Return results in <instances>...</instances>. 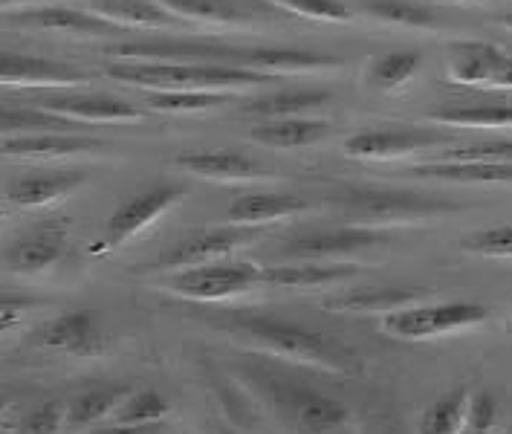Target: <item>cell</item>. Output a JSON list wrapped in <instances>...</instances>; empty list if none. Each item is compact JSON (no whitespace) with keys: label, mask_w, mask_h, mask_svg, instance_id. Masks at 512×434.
<instances>
[{"label":"cell","mask_w":512,"mask_h":434,"mask_svg":"<svg viewBox=\"0 0 512 434\" xmlns=\"http://www.w3.org/2000/svg\"><path fill=\"white\" fill-rule=\"evenodd\" d=\"M330 134V125L324 119H272L261 122L249 131V139L267 148H304V145H316L324 136Z\"/></svg>","instance_id":"484cf974"},{"label":"cell","mask_w":512,"mask_h":434,"mask_svg":"<svg viewBox=\"0 0 512 434\" xmlns=\"http://www.w3.org/2000/svg\"><path fill=\"white\" fill-rule=\"evenodd\" d=\"M426 293L420 290H405V287H382V290H356V293H342L333 299H324L327 310L336 313H394L411 304H420Z\"/></svg>","instance_id":"4316f807"},{"label":"cell","mask_w":512,"mask_h":434,"mask_svg":"<svg viewBox=\"0 0 512 434\" xmlns=\"http://www.w3.org/2000/svg\"><path fill=\"white\" fill-rule=\"evenodd\" d=\"M391 244V235L382 229H368V226H330V229H316L307 235H296L293 241L281 246V255L287 261H339L351 258L359 252H368L374 246Z\"/></svg>","instance_id":"9c48e42d"},{"label":"cell","mask_w":512,"mask_h":434,"mask_svg":"<svg viewBox=\"0 0 512 434\" xmlns=\"http://www.w3.org/2000/svg\"><path fill=\"white\" fill-rule=\"evenodd\" d=\"M495 24H498V27H504L507 32H512V9L510 12H501V15H495Z\"/></svg>","instance_id":"ee69618b"},{"label":"cell","mask_w":512,"mask_h":434,"mask_svg":"<svg viewBox=\"0 0 512 434\" xmlns=\"http://www.w3.org/2000/svg\"><path fill=\"white\" fill-rule=\"evenodd\" d=\"M171 403L154 388L131 391L122 406L110 414V426H136V429H157L168 417Z\"/></svg>","instance_id":"4dcf8cb0"},{"label":"cell","mask_w":512,"mask_h":434,"mask_svg":"<svg viewBox=\"0 0 512 434\" xmlns=\"http://www.w3.org/2000/svg\"><path fill=\"white\" fill-rule=\"evenodd\" d=\"M6 408H9V400H6V397L0 394V411H6Z\"/></svg>","instance_id":"7dc6e473"},{"label":"cell","mask_w":512,"mask_h":434,"mask_svg":"<svg viewBox=\"0 0 512 434\" xmlns=\"http://www.w3.org/2000/svg\"><path fill=\"white\" fill-rule=\"evenodd\" d=\"M29 3H38V0H0V6H29Z\"/></svg>","instance_id":"f6af8a7d"},{"label":"cell","mask_w":512,"mask_h":434,"mask_svg":"<svg viewBox=\"0 0 512 434\" xmlns=\"http://www.w3.org/2000/svg\"><path fill=\"white\" fill-rule=\"evenodd\" d=\"M420 64H423V55L417 50H394V53L374 58L368 64L365 79H368V87H374V90H385V93L400 90L411 82V76L420 70Z\"/></svg>","instance_id":"1f68e13d"},{"label":"cell","mask_w":512,"mask_h":434,"mask_svg":"<svg viewBox=\"0 0 512 434\" xmlns=\"http://www.w3.org/2000/svg\"><path fill=\"white\" fill-rule=\"evenodd\" d=\"M440 128H512V105H452L429 113Z\"/></svg>","instance_id":"f546056e"},{"label":"cell","mask_w":512,"mask_h":434,"mask_svg":"<svg viewBox=\"0 0 512 434\" xmlns=\"http://www.w3.org/2000/svg\"><path fill=\"white\" fill-rule=\"evenodd\" d=\"M99 18L122 29H183L180 18L165 12L154 0H93Z\"/></svg>","instance_id":"603a6c76"},{"label":"cell","mask_w":512,"mask_h":434,"mask_svg":"<svg viewBox=\"0 0 512 434\" xmlns=\"http://www.w3.org/2000/svg\"><path fill=\"white\" fill-rule=\"evenodd\" d=\"M41 301L32 299L27 293H12V290H0V319H21L24 310L29 307H38Z\"/></svg>","instance_id":"b9f144b4"},{"label":"cell","mask_w":512,"mask_h":434,"mask_svg":"<svg viewBox=\"0 0 512 434\" xmlns=\"http://www.w3.org/2000/svg\"><path fill=\"white\" fill-rule=\"evenodd\" d=\"M70 246V220L64 217H47L27 232H21L3 255L6 267L21 275H35V272L50 270L64 258Z\"/></svg>","instance_id":"8fae6325"},{"label":"cell","mask_w":512,"mask_h":434,"mask_svg":"<svg viewBox=\"0 0 512 434\" xmlns=\"http://www.w3.org/2000/svg\"><path fill=\"white\" fill-rule=\"evenodd\" d=\"M15 24L35 27L44 32H64V35H81V38H102V35H122L125 29L99 18L96 12H84L73 6H38V9H21L12 15Z\"/></svg>","instance_id":"e0dca14e"},{"label":"cell","mask_w":512,"mask_h":434,"mask_svg":"<svg viewBox=\"0 0 512 434\" xmlns=\"http://www.w3.org/2000/svg\"><path fill=\"white\" fill-rule=\"evenodd\" d=\"M131 394L128 385H99V388H87L76 394L70 403H67V417H64V426L79 432L87 429L93 423H102L110 420V414L122 406V400Z\"/></svg>","instance_id":"83f0119b"},{"label":"cell","mask_w":512,"mask_h":434,"mask_svg":"<svg viewBox=\"0 0 512 434\" xmlns=\"http://www.w3.org/2000/svg\"><path fill=\"white\" fill-rule=\"evenodd\" d=\"M440 163H492L512 165V139H489L466 148H452L440 157Z\"/></svg>","instance_id":"74e56055"},{"label":"cell","mask_w":512,"mask_h":434,"mask_svg":"<svg viewBox=\"0 0 512 434\" xmlns=\"http://www.w3.org/2000/svg\"><path fill=\"white\" fill-rule=\"evenodd\" d=\"M70 122L58 119L53 113L38 108H6L0 105V136H24V134H53L64 131Z\"/></svg>","instance_id":"e575fe53"},{"label":"cell","mask_w":512,"mask_h":434,"mask_svg":"<svg viewBox=\"0 0 512 434\" xmlns=\"http://www.w3.org/2000/svg\"><path fill=\"white\" fill-rule=\"evenodd\" d=\"M420 180H443V183H472V186H495L512 183V165L492 163H423L411 171Z\"/></svg>","instance_id":"f1b7e54d"},{"label":"cell","mask_w":512,"mask_h":434,"mask_svg":"<svg viewBox=\"0 0 512 434\" xmlns=\"http://www.w3.org/2000/svg\"><path fill=\"white\" fill-rule=\"evenodd\" d=\"M18 325V319H0V333H6V330H12V327Z\"/></svg>","instance_id":"bcb514c9"},{"label":"cell","mask_w":512,"mask_h":434,"mask_svg":"<svg viewBox=\"0 0 512 434\" xmlns=\"http://www.w3.org/2000/svg\"><path fill=\"white\" fill-rule=\"evenodd\" d=\"M455 136L446 128H382V131H359L345 139V157L365 163H391L417 151L437 148L452 142Z\"/></svg>","instance_id":"30bf717a"},{"label":"cell","mask_w":512,"mask_h":434,"mask_svg":"<svg viewBox=\"0 0 512 434\" xmlns=\"http://www.w3.org/2000/svg\"><path fill=\"white\" fill-rule=\"evenodd\" d=\"M486 307L475 301H443V304H411L382 316V330L394 339L420 342L443 333H455L463 327H475L486 322Z\"/></svg>","instance_id":"8992f818"},{"label":"cell","mask_w":512,"mask_h":434,"mask_svg":"<svg viewBox=\"0 0 512 434\" xmlns=\"http://www.w3.org/2000/svg\"><path fill=\"white\" fill-rule=\"evenodd\" d=\"M313 203L301 194H243L238 197L229 212H226V220L235 223V226H270V223H278V220H287V217L304 215L310 212Z\"/></svg>","instance_id":"44dd1931"},{"label":"cell","mask_w":512,"mask_h":434,"mask_svg":"<svg viewBox=\"0 0 512 434\" xmlns=\"http://www.w3.org/2000/svg\"><path fill=\"white\" fill-rule=\"evenodd\" d=\"M64 417H67V406L58 403V400H47L41 406H35L27 411L15 426V434H58V429L64 426Z\"/></svg>","instance_id":"60d3db41"},{"label":"cell","mask_w":512,"mask_h":434,"mask_svg":"<svg viewBox=\"0 0 512 434\" xmlns=\"http://www.w3.org/2000/svg\"><path fill=\"white\" fill-rule=\"evenodd\" d=\"M35 342L50 351L76 353V356H90L102 351V327L93 313L87 310H70L61 313L50 322L35 330Z\"/></svg>","instance_id":"2e32d148"},{"label":"cell","mask_w":512,"mask_h":434,"mask_svg":"<svg viewBox=\"0 0 512 434\" xmlns=\"http://www.w3.org/2000/svg\"><path fill=\"white\" fill-rule=\"evenodd\" d=\"M333 102V93L327 90H278V93H267V96H258V99H246L243 113L246 116H261V119H298V116H307L313 110H322L324 105Z\"/></svg>","instance_id":"cb8c5ba5"},{"label":"cell","mask_w":512,"mask_h":434,"mask_svg":"<svg viewBox=\"0 0 512 434\" xmlns=\"http://www.w3.org/2000/svg\"><path fill=\"white\" fill-rule=\"evenodd\" d=\"M38 110L53 113L64 122H142L148 113L134 102L116 99L108 93H76V96H53L41 102Z\"/></svg>","instance_id":"5bb4252c"},{"label":"cell","mask_w":512,"mask_h":434,"mask_svg":"<svg viewBox=\"0 0 512 434\" xmlns=\"http://www.w3.org/2000/svg\"><path fill=\"white\" fill-rule=\"evenodd\" d=\"M110 79L131 87H145L148 93H241L264 87L272 79L220 64H136L116 61L105 67Z\"/></svg>","instance_id":"7a4b0ae2"},{"label":"cell","mask_w":512,"mask_h":434,"mask_svg":"<svg viewBox=\"0 0 512 434\" xmlns=\"http://www.w3.org/2000/svg\"><path fill=\"white\" fill-rule=\"evenodd\" d=\"M345 61L339 55L307 53V50H284V47H243L235 58L238 70H249L267 79H284V76H319L333 73Z\"/></svg>","instance_id":"7c38bea8"},{"label":"cell","mask_w":512,"mask_h":434,"mask_svg":"<svg viewBox=\"0 0 512 434\" xmlns=\"http://www.w3.org/2000/svg\"><path fill=\"white\" fill-rule=\"evenodd\" d=\"M108 148V142L93 139V136H76L53 131V134H24V136H6L0 139V154L3 157H73V154H93Z\"/></svg>","instance_id":"ffe728a7"},{"label":"cell","mask_w":512,"mask_h":434,"mask_svg":"<svg viewBox=\"0 0 512 434\" xmlns=\"http://www.w3.org/2000/svg\"><path fill=\"white\" fill-rule=\"evenodd\" d=\"M362 12L388 27L434 29L440 24L432 9H423L411 0H362Z\"/></svg>","instance_id":"d6a6232c"},{"label":"cell","mask_w":512,"mask_h":434,"mask_svg":"<svg viewBox=\"0 0 512 434\" xmlns=\"http://www.w3.org/2000/svg\"><path fill=\"white\" fill-rule=\"evenodd\" d=\"M186 189L180 183H157L151 189L139 191L134 197H128L125 203H119L113 209V215L105 223L102 241L93 246L96 255H105L110 249L131 244L136 235H142L148 226H154L165 212H171L180 200H183Z\"/></svg>","instance_id":"52a82bcc"},{"label":"cell","mask_w":512,"mask_h":434,"mask_svg":"<svg viewBox=\"0 0 512 434\" xmlns=\"http://www.w3.org/2000/svg\"><path fill=\"white\" fill-rule=\"evenodd\" d=\"M333 206L345 217H351V226H368V229L458 212V203L417 194V191L394 189H345L333 197Z\"/></svg>","instance_id":"3957f363"},{"label":"cell","mask_w":512,"mask_h":434,"mask_svg":"<svg viewBox=\"0 0 512 434\" xmlns=\"http://www.w3.org/2000/svg\"><path fill=\"white\" fill-rule=\"evenodd\" d=\"M264 284V267L249 261H232L223 258L215 264L191 267V270L171 272L165 278V290L189 301H223L232 296L249 293L252 287Z\"/></svg>","instance_id":"5b68a950"},{"label":"cell","mask_w":512,"mask_h":434,"mask_svg":"<svg viewBox=\"0 0 512 434\" xmlns=\"http://www.w3.org/2000/svg\"><path fill=\"white\" fill-rule=\"evenodd\" d=\"M165 12L180 18L189 27L203 29H255L261 18L241 9L235 0H154Z\"/></svg>","instance_id":"ac0fdd59"},{"label":"cell","mask_w":512,"mask_h":434,"mask_svg":"<svg viewBox=\"0 0 512 434\" xmlns=\"http://www.w3.org/2000/svg\"><path fill=\"white\" fill-rule=\"evenodd\" d=\"M232 93H148L145 105L160 113H200L229 105Z\"/></svg>","instance_id":"d590c367"},{"label":"cell","mask_w":512,"mask_h":434,"mask_svg":"<svg viewBox=\"0 0 512 434\" xmlns=\"http://www.w3.org/2000/svg\"><path fill=\"white\" fill-rule=\"evenodd\" d=\"M229 330H241L243 336L258 345L261 351L275 353L281 359H290L298 365H310L330 374H356L359 371V353L345 348L336 339H327L313 327L298 325L278 316H235Z\"/></svg>","instance_id":"6da1fadb"},{"label":"cell","mask_w":512,"mask_h":434,"mask_svg":"<svg viewBox=\"0 0 512 434\" xmlns=\"http://www.w3.org/2000/svg\"><path fill=\"white\" fill-rule=\"evenodd\" d=\"M84 174L81 171H53V174H27L18 177L9 189L6 197L12 206L18 209H44L50 203L64 200L67 194L84 186Z\"/></svg>","instance_id":"7402d4cb"},{"label":"cell","mask_w":512,"mask_h":434,"mask_svg":"<svg viewBox=\"0 0 512 434\" xmlns=\"http://www.w3.org/2000/svg\"><path fill=\"white\" fill-rule=\"evenodd\" d=\"M90 73L44 55L0 53V84L15 87H87Z\"/></svg>","instance_id":"4fadbf2b"},{"label":"cell","mask_w":512,"mask_h":434,"mask_svg":"<svg viewBox=\"0 0 512 434\" xmlns=\"http://www.w3.org/2000/svg\"><path fill=\"white\" fill-rule=\"evenodd\" d=\"M174 165L215 183H243L264 177V168L238 151H183L174 157Z\"/></svg>","instance_id":"d6986e66"},{"label":"cell","mask_w":512,"mask_h":434,"mask_svg":"<svg viewBox=\"0 0 512 434\" xmlns=\"http://www.w3.org/2000/svg\"><path fill=\"white\" fill-rule=\"evenodd\" d=\"M507 61L510 55L489 41H455L446 50V76L463 87H489Z\"/></svg>","instance_id":"9a60e30c"},{"label":"cell","mask_w":512,"mask_h":434,"mask_svg":"<svg viewBox=\"0 0 512 434\" xmlns=\"http://www.w3.org/2000/svg\"><path fill=\"white\" fill-rule=\"evenodd\" d=\"M264 235L258 226H220V229H200L194 235H186L183 241L165 249L160 258L148 267V272H180L203 264H215L223 258H232L241 246L255 244Z\"/></svg>","instance_id":"ba28073f"},{"label":"cell","mask_w":512,"mask_h":434,"mask_svg":"<svg viewBox=\"0 0 512 434\" xmlns=\"http://www.w3.org/2000/svg\"><path fill=\"white\" fill-rule=\"evenodd\" d=\"M356 267L342 264H319V261H296V264H272L264 267V284L267 287H287V290H304V287H327L342 284L356 275Z\"/></svg>","instance_id":"d4e9b609"},{"label":"cell","mask_w":512,"mask_h":434,"mask_svg":"<svg viewBox=\"0 0 512 434\" xmlns=\"http://www.w3.org/2000/svg\"><path fill=\"white\" fill-rule=\"evenodd\" d=\"M460 246H463V252L481 255V258H512V223L466 235Z\"/></svg>","instance_id":"f35d334b"},{"label":"cell","mask_w":512,"mask_h":434,"mask_svg":"<svg viewBox=\"0 0 512 434\" xmlns=\"http://www.w3.org/2000/svg\"><path fill=\"white\" fill-rule=\"evenodd\" d=\"M489 87H501V90H512V58L507 61V67L489 82Z\"/></svg>","instance_id":"7bdbcfd3"},{"label":"cell","mask_w":512,"mask_h":434,"mask_svg":"<svg viewBox=\"0 0 512 434\" xmlns=\"http://www.w3.org/2000/svg\"><path fill=\"white\" fill-rule=\"evenodd\" d=\"M272 9H284L298 18L322 21V24H351L353 12L342 0H261Z\"/></svg>","instance_id":"8d00e7d4"},{"label":"cell","mask_w":512,"mask_h":434,"mask_svg":"<svg viewBox=\"0 0 512 434\" xmlns=\"http://www.w3.org/2000/svg\"><path fill=\"white\" fill-rule=\"evenodd\" d=\"M217 434H238V432H232V429H226V426H223V429H220Z\"/></svg>","instance_id":"c3c4849f"},{"label":"cell","mask_w":512,"mask_h":434,"mask_svg":"<svg viewBox=\"0 0 512 434\" xmlns=\"http://www.w3.org/2000/svg\"><path fill=\"white\" fill-rule=\"evenodd\" d=\"M264 394L281 420L290 423V429L301 434H327L342 429L351 420V408L336 397H327L316 388L293 385L287 380L264 382Z\"/></svg>","instance_id":"277c9868"},{"label":"cell","mask_w":512,"mask_h":434,"mask_svg":"<svg viewBox=\"0 0 512 434\" xmlns=\"http://www.w3.org/2000/svg\"><path fill=\"white\" fill-rule=\"evenodd\" d=\"M498 400L492 391L478 388L469 394V403H466V417H463V434H489L498 423Z\"/></svg>","instance_id":"ab89813d"},{"label":"cell","mask_w":512,"mask_h":434,"mask_svg":"<svg viewBox=\"0 0 512 434\" xmlns=\"http://www.w3.org/2000/svg\"><path fill=\"white\" fill-rule=\"evenodd\" d=\"M466 403L469 391L458 385L437 397L432 406L423 411L420 420V434H460L463 432V417H466Z\"/></svg>","instance_id":"836d02e7"}]
</instances>
